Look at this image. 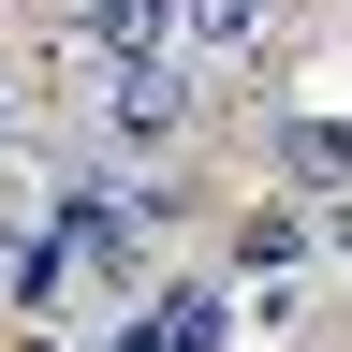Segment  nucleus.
I'll return each mask as SVG.
<instances>
[{"label": "nucleus", "instance_id": "nucleus-1", "mask_svg": "<svg viewBox=\"0 0 352 352\" xmlns=\"http://www.w3.org/2000/svg\"><path fill=\"white\" fill-rule=\"evenodd\" d=\"M191 132V74L176 59H103V147H176Z\"/></svg>", "mask_w": 352, "mask_h": 352}, {"label": "nucleus", "instance_id": "nucleus-2", "mask_svg": "<svg viewBox=\"0 0 352 352\" xmlns=\"http://www.w3.org/2000/svg\"><path fill=\"white\" fill-rule=\"evenodd\" d=\"M235 279L264 294V323H294V279H308V206H250V220H235Z\"/></svg>", "mask_w": 352, "mask_h": 352}, {"label": "nucleus", "instance_id": "nucleus-3", "mask_svg": "<svg viewBox=\"0 0 352 352\" xmlns=\"http://www.w3.org/2000/svg\"><path fill=\"white\" fill-rule=\"evenodd\" d=\"M264 44V0H176V59H250Z\"/></svg>", "mask_w": 352, "mask_h": 352}, {"label": "nucleus", "instance_id": "nucleus-4", "mask_svg": "<svg viewBox=\"0 0 352 352\" xmlns=\"http://www.w3.org/2000/svg\"><path fill=\"white\" fill-rule=\"evenodd\" d=\"M338 250H352V206H338Z\"/></svg>", "mask_w": 352, "mask_h": 352}]
</instances>
